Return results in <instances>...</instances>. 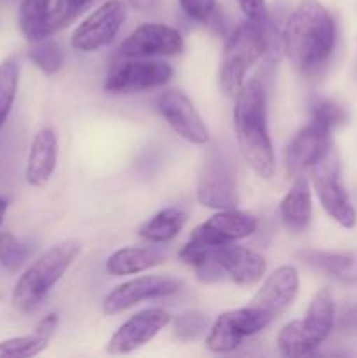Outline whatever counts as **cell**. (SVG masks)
<instances>
[{
  "label": "cell",
  "mask_w": 357,
  "mask_h": 358,
  "mask_svg": "<svg viewBox=\"0 0 357 358\" xmlns=\"http://www.w3.org/2000/svg\"><path fill=\"white\" fill-rule=\"evenodd\" d=\"M282 44L298 72L315 76L328 65L335 51V20L318 0H301L287 20Z\"/></svg>",
  "instance_id": "cell-1"
},
{
  "label": "cell",
  "mask_w": 357,
  "mask_h": 358,
  "mask_svg": "<svg viewBox=\"0 0 357 358\" xmlns=\"http://www.w3.org/2000/svg\"><path fill=\"white\" fill-rule=\"evenodd\" d=\"M234 131L245 163L262 180L275 177L276 159L268 131L266 91L259 79H251L234 96Z\"/></svg>",
  "instance_id": "cell-2"
},
{
  "label": "cell",
  "mask_w": 357,
  "mask_h": 358,
  "mask_svg": "<svg viewBox=\"0 0 357 358\" xmlns=\"http://www.w3.org/2000/svg\"><path fill=\"white\" fill-rule=\"evenodd\" d=\"M83 252V243L65 240L46 250L34 264L20 276L10 296V303L20 313H30L41 306L56 283Z\"/></svg>",
  "instance_id": "cell-3"
},
{
  "label": "cell",
  "mask_w": 357,
  "mask_h": 358,
  "mask_svg": "<svg viewBox=\"0 0 357 358\" xmlns=\"http://www.w3.org/2000/svg\"><path fill=\"white\" fill-rule=\"evenodd\" d=\"M336 320V304L329 287L318 290L308 304L304 317L280 329L276 346L284 357L312 355L331 336Z\"/></svg>",
  "instance_id": "cell-4"
},
{
  "label": "cell",
  "mask_w": 357,
  "mask_h": 358,
  "mask_svg": "<svg viewBox=\"0 0 357 358\" xmlns=\"http://www.w3.org/2000/svg\"><path fill=\"white\" fill-rule=\"evenodd\" d=\"M266 21V20H265ZM265 21L247 20L230 35L219 65V86L227 98H234L245 84L247 72L268 51Z\"/></svg>",
  "instance_id": "cell-5"
},
{
  "label": "cell",
  "mask_w": 357,
  "mask_h": 358,
  "mask_svg": "<svg viewBox=\"0 0 357 358\" xmlns=\"http://www.w3.org/2000/svg\"><path fill=\"white\" fill-rule=\"evenodd\" d=\"M298 292H300L298 269L290 264L280 266L272 275L266 276L247 310L255 318L261 331H265L268 325L286 313L287 308L296 299Z\"/></svg>",
  "instance_id": "cell-6"
},
{
  "label": "cell",
  "mask_w": 357,
  "mask_h": 358,
  "mask_svg": "<svg viewBox=\"0 0 357 358\" xmlns=\"http://www.w3.org/2000/svg\"><path fill=\"white\" fill-rule=\"evenodd\" d=\"M312 178H314V187L318 196V201L326 213L345 229L356 227L357 212L342 182L340 159L335 149L321 163L312 168Z\"/></svg>",
  "instance_id": "cell-7"
},
{
  "label": "cell",
  "mask_w": 357,
  "mask_h": 358,
  "mask_svg": "<svg viewBox=\"0 0 357 358\" xmlns=\"http://www.w3.org/2000/svg\"><path fill=\"white\" fill-rule=\"evenodd\" d=\"M174 76L167 62L153 58H126L111 66L104 90L111 94H132L164 86Z\"/></svg>",
  "instance_id": "cell-8"
},
{
  "label": "cell",
  "mask_w": 357,
  "mask_h": 358,
  "mask_svg": "<svg viewBox=\"0 0 357 358\" xmlns=\"http://www.w3.org/2000/svg\"><path fill=\"white\" fill-rule=\"evenodd\" d=\"M128 17L125 0H105L74 30L70 44L76 51L97 52L107 48Z\"/></svg>",
  "instance_id": "cell-9"
},
{
  "label": "cell",
  "mask_w": 357,
  "mask_h": 358,
  "mask_svg": "<svg viewBox=\"0 0 357 358\" xmlns=\"http://www.w3.org/2000/svg\"><path fill=\"white\" fill-rule=\"evenodd\" d=\"M182 282L172 276L161 275H146L136 276L115 287L108 292L104 301V313L115 315L121 311L130 310L144 301L161 299V297H170L181 290Z\"/></svg>",
  "instance_id": "cell-10"
},
{
  "label": "cell",
  "mask_w": 357,
  "mask_h": 358,
  "mask_svg": "<svg viewBox=\"0 0 357 358\" xmlns=\"http://www.w3.org/2000/svg\"><path fill=\"white\" fill-rule=\"evenodd\" d=\"M158 110L167 124L186 142L195 145H205L209 142V128L184 91L172 87L161 93L158 98Z\"/></svg>",
  "instance_id": "cell-11"
},
{
  "label": "cell",
  "mask_w": 357,
  "mask_h": 358,
  "mask_svg": "<svg viewBox=\"0 0 357 358\" xmlns=\"http://www.w3.org/2000/svg\"><path fill=\"white\" fill-rule=\"evenodd\" d=\"M184 51V38L178 30L163 23H144L128 35L119 48L122 58L175 56Z\"/></svg>",
  "instance_id": "cell-12"
},
{
  "label": "cell",
  "mask_w": 357,
  "mask_h": 358,
  "mask_svg": "<svg viewBox=\"0 0 357 358\" xmlns=\"http://www.w3.org/2000/svg\"><path fill=\"white\" fill-rule=\"evenodd\" d=\"M172 317L161 308H149L130 317L107 343V352L111 355H128L153 341L167 325Z\"/></svg>",
  "instance_id": "cell-13"
},
{
  "label": "cell",
  "mask_w": 357,
  "mask_h": 358,
  "mask_svg": "<svg viewBox=\"0 0 357 358\" xmlns=\"http://www.w3.org/2000/svg\"><path fill=\"white\" fill-rule=\"evenodd\" d=\"M258 217L238 208L217 210L206 222L200 224L191 234V240L198 243L217 247L224 243L245 240L258 231Z\"/></svg>",
  "instance_id": "cell-14"
},
{
  "label": "cell",
  "mask_w": 357,
  "mask_h": 358,
  "mask_svg": "<svg viewBox=\"0 0 357 358\" xmlns=\"http://www.w3.org/2000/svg\"><path fill=\"white\" fill-rule=\"evenodd\" d=\"M332 150L331 131L310 122L301 128L286 149V171L296 178L312 170Z\"/></svg>",
  "instance_id": "cell-15"
},
{
  "label": "cell",
  "mask_w": 357,
  "mask_h": 358,
  "mask_svg": "<svg viewBox=\"0 0 357 358\" xmlns=\"http://www.w3.org/2000/svg\"><path fill=\"white\" fill-rule=\"evenodd\" d=\"M198 203L205 208L231 210L238 206V191L233 175L217 156L206 157L196 187Z\"/></svg>",
  "instance_id": "cell-16"
},
{
  "label": "cell",
  "mask_w": 357,
  "mask_h": 358,
  "mask_svg": "<svg viewBox=\"0 0 357 358\" xmlns=\"http://www.w3.org/2000/svg\"><path fill=\"white\" fill-rule=\"evenodd\" d=\"M258 332H261V327L247 308L224 311L209 329L206 348L212 353H231Z\"/></svg>",
  "instance_id": "cell-17"
},
{
  "label": "cell",
  "mask_w": 357,
  "mask_h": 358,
  "mask_svg": "<svg viewBox=\"0 0 357 358\" xmlns=\"http://www.w3.org/2000/svg\"><path fill=\"white\" fill-rule=\"evenodd\" d=\"M214 255L223 268L224 275L230 276L238 285H258L265 278L266 259L251 248L237 245V241L214 247Z\"/></svg>",
  "instance_id": "cell-18"
},
{
  "label": "cell",
  "mask_w": 357,
  "mask_h": 358,
  "mask_svg": "<svg viewBox=\"0 0 357 358\" xmlns=\"http://www.w3.org/2000/svg\"><path fill=\"white\" fill-rule=\"evenodd\" d=\"M58 163V138L52 128L38 129L34 136L27 159L24 177L34 187L48 184Z\"/></svg>",
  "instance_id": "cell-19"
},
{
  "label": "cell",
  "mask_w": 357,
  "mask_h": 358,
  "mask_svg": "<svg viewBox=\"0 0 357 358\" xmlns=\"http://www.w3.org/2000/svg\"><path fill=\"white\" fill-rule=\"evenodd\" d=\"M303 264L326 273L336 282L357 287V252H328L304 248L296 254Z\"/></svg>",
  "instance_id": "cell-20"
},
{
  "label": "cell",
  "mask_w": 357,
  "mask_h": 358,
  "mask_svg": "<svg viewBox=\"0 0 357 358\" xmlns=\"http://www.w3.org/2000/svg\"><path fill=\"white\" fill-rule=\"evenodd\" d=\"M280 219L284 226L290 233H304L312 222L314 208H312V192L310 184L304 178V175L294 178L293 187L287 191L280 201Z\"/></svg>",
  "instance_id": "cell-21"
},
{
  "label": "cell",
  "mask_w": 357,
  "mask_h": 358,
  "mask_svg": "<svg viewBox=\"0 0 357 358\" xmlns=\"http://www.w3.org/2000/svg\"><path fill=\"white\" fill-rule=\"evenodd\" d=\"M163 262L164 254L158 247H122L107 259L105 269L112 276H128L139 275Z\"/></svg>",
  "instance_id": "cell-22"
},
{
  "label": "cell",
  "mask_w": 357,
  "mask_h": 358,
  "mask_svg": "<svg viewBox=\"0 0 357 358\" xmlns=\"http://www.w3.org/2000/svg\"><path fill=\"white\" fill-rule=\"evenodd\" d=\"M49 13H51L49 0H21L18 23H20L21 34L30 44L51 37Z\"/></svg>",
  "instance_id": "cell-23"
},
{
  "label": "cell",
  "mask_w": 357,
  "mask_h": 358,
  "mask_svg": "<svg viewBox=\"0 0 357 358\" xmlns=\"http://www.w3.org/2000/svg\"><path fill=\"white\" fill-rule=\"evenodd\" d=\"M188 222V215L178 208H164L140 226L139 234L149 243H168L178 236Z\"/></svg>",
  "instance_id": "cell-24"
},
{
  "label": "cell",
  "mask_w": 357,
  "mask_h": 358,
  "mask_svg": "<svg viewBox=\"0 0 357 358\" xmlns=\"http://www.w3.org/2000/svg\"><path fill=\"white\" fill-rule=\"evenodd\" d=\"M20 86V66L16 59L0 63V131L9 119Z\"/></svg>",
  "instance_id": "cell-25"
},
{
  "label": "cell",
  "mask_w": 357,
  "mask_h": 358,
  "mask_svg": "<svg viewBox=\"0 0 357 358\" xmlns=\"http://www.w3.org/2000/svg\"><path fill=\"white\" fill-rule=\"evenodd\" d=\"M51 339L44 338L38 332L34 334L20 336V338H10L6 341H0V358H30L38 355L48 348Z\"/></svg>",
  "instance_id": "cell-26"
},
{
  "label": "cell",
  "mask_w": 357,
  "mask_h": 358,
  "mask_svg": "<svg viewBox=\"0 0 357 358\" xmlns=\"http://www.w3.org/2000/svg\"><path fill=\"white\" fill-rule=\"evenodd\" d=\"M97 0H56L49 13V30L51 35L70 27L80 14L86 13Z\"/></svg>",
  "instance_id": "cell-27"
},
{
  "label": "cell",
  "mask_w": 357,
  "mask_h": 358,
  "mask_svg": "<svg viewBox=\"0 0 357 358\" xmlns=\"http://www.w3.org/2000/svg\"><path fill=\"white\" fill-rule=\"evenodd\" d=\"M28 56H30L31 63L41 72H44L46 76H52V73L59 72L63 66L62 48L56 42L48 41V38H44L41 42H34Z\"/></svg>",
  "instance_id": "cell-28"
},
{
  "label": "cell",
  "mask_w": 357,
  "mask_h": 358,
  "mask_svg": "<svg viewBox=\"0 0 357 358\" xmlns=\"http://www.w3.org/2000/svg\"><path fill=\"white\" fill-rule=\"evenodd\" d=\"M209 317L200 311H188L174 320V336L178 341H195L209 331Z\"/></svg>",
  "instance_id": "cell-29"
},
{
  "label": "cell",
  "mask_w": 357,
  "mask_h": 358,
  "mask_svg": "<svg viewBox=\"0 0 357 358\" xmlns=\"http://www.w3.org/2000/svg\"><path fill=\"white\" fill-rule=\"evenodd\" d=\"M27 257V247L13 233H0V266L7 273L20 271Z\"/></svg>",
  "instance_id": "cell-30"
},
{
  "label": "cell",
  "mask_w": 357,
  "mask_h": 358,
  "mask_svg": "<svg viewBox=\"0 0 357 358\" xmlns=\"http://www.w3.org/2000/svg\"><path fill=\"white\" fill-rule=\"evenodd\" d=\"M345 119L346 114L343 110V107L332 100H318L312 107L310 122H314V124L321 126L324 129H329V131H332L336 126L343 124Z\"/></svg>",
  "instance_id": "cell-31"
},
{
  "label": "cell",
  "mask_w": 357,
  "mask_h": 358,
  "mask_svg": "<svg viewBox=\"0 0 357 358\" xmlns=\"http://www.w3.org/2000/svg\"><path fill=\"white\" fill-rule=\"evenodd\" d=\"M182 13L198 23L206 24L217 13V0H178Z\"/></svg>",
  "instance_id": "cell-32"
},
{
  "label": "cell",
  "mask_w": 357,
  "mask_h": 358,
  "mask_svg": "<svg viewBox=\"0 0 357 358\" xmlns=\"http://www.w3.org/2000/svg\"><path fill=\"white\" fill-rule=\"evenodd\" d=\"M240 9L251 21H261L266 20V2L265 0H237Z\"/></svg>",
  "instance_id": "cell-33"
},
{
  "label": "cell",
  "mask_w": 357,
  "mask_h": 358,
  "mask_svg": "<svg viewBox=\"0 0 357 358\" xmlns=\"http://www.w3.org/2000/svg\"><path fill=\"white\" fill-rule=\"evenodd\" d=\"M338 325L343 332H357V301L346 303L338 317Z\"/></svg>",
  "instance_id": "cell-34"
},
{
  "label": "cell",
  "mask_w": 357,
  "mask_h": 358,
  "mask_svg": "<svg viewBox=\"0 0 357 358\" xmlns=\"http://www.w3.org/2000/svg\"><path fill=\"white\" fill-rule=\"evenodd\" d=\"M58 324H59L58 315L49 313V315H46L41 322H38L37 327H35V332H38V334L44 336V338L51 339L52 334H55V331L58 329Z\"/></svg>",
  "instance_id": "cell-35"
},
{
  "label": "cell",
  "mask_w": 357,
  "mask_h": 358,
  "mask_svg": "<svg viewBox=\"0 0 357 358\" xmlns=\"http://www.w3.org/2000/svg\"><path fill=\"white\" fill-rule=\"evenodd\" d=\"M132 6L139 7V9H146V7H150L154 3V0H128Z\"/></svg>",
  "instance_id": "cell-36"
},
{
  "label": "cell",
  "mask_w": 357,
  "mask_h": 358,
  "mask_svg": "<svg viewBox=\"0 0 357 358\" xmlns=\"http://www.w3.org/2000/svg\"><path fill=\"white\" fill-rule=\"evenodd\" d=\"M6 213H7V199L0 196V226H2Z\"/></svg>",
  "instance_id": "cell-37"
}]
</instances>
